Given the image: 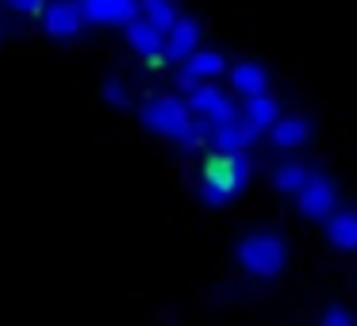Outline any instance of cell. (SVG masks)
Wrapping results in <instances>:
<instances>
[{
	"mask_svg": "<svg viewBox=\"0 0 357 326\" xmlns=\"http://www.w3.org/2000/svg\"><path fill=\"white\" fill-rule=\"evenodd\" d=\"M139 119H142V127H146L150 134L169 139L173 146H181L185 154L208 150V123H200V119L188 111L185 96H177V93L150 96V100L139 108Z\"/></svg>",
	"mask_w": 357,
	"mask_h": 326,
	"instance_id": "obj_1",
	"label": "cell"
},
{
	"mask_svg": "<svg viewBox=\"0 0 357 326\" xmlns=\"http://www.w3.org/2000/svg\"><path fill=\"white\" fill-rule=\"evenodd\" d=\"M250 177H254V162H250L246 150H238V154H211L200 169V188H196L200 203L211 211L227 208L250 185Z\"/></svg>",
	"mask_w": 357,
	"mask_h": 326,
	"instance_id": "obj_2",
	"label": "cell"
},
{
	"mask_svg": "<svg viewBox=\"0 0 357 326\" xmlns=\"http://www.w3.org/2000/svg\"><path fill=\"white\" fill-rule=\"evenodd\" d=\"M234 257H238V269L254 280H273L284 272L288 265V246L280 234L273 231H250L246 238L234 246Z\"/></svg>",
	"mask_w": 357,
	"mask_h": 326,
	"instance_id": "obj_3",
	"label": "cell"
},
{
	"mask_svg": "<svg viewBox=\"0 0 357 326\" xmlns=\"http://www.w3.org/2000/svg\"><path fill=\"white\" fill-rule=\"evenodd\" d=\"M185 104H188V111H192L200 123H208V127L211 123H223V119H231V116H238L231 93H223L215 81H196V85L185 93Z\"/></svg>",
	"mask_w": 357,
	"mask_h": 326,
	"instance_id": "obj_4",
	"label": "cell"
},
{
	"mask_svg": "<svg viewBox=\"0 0 357 326\" xmlns=\"http://www.w3.org/2000/svg\"><path fill=\"white\" fill-rule=\"evenodd\" d=\"M292 200H296V211H300L303 219H311V223H323V219L331 215L334 208H338V188H334L331 177H323V173L311 169L307 180L300 185V192H296Z\"/></svg>",
	"mask_w": 357,
	"mask_h": 326,
	"instance_id": "obj_5",
	"label": "cell"
},
{
	"mask_svg": "<svg viewBox=\"0 0 357 326\" xmlns=\"http://www.w3.org/2000/svg\"><path fill=\"white\" fill-rule=\"evenodd\" d=\"M39 24L50 39H77L85 31V12L81 0H47V8L39 12Z\"/></svg>",
	"mask_w": 357,
	"mask_h": 326,
	"instance_id": "obj_6",
	"label": "cell"
},
{
	"mask_svg": "<svg viewBox=\"0 0 357 326\" xmlns=\"http://www.w3.org/2000/svg\"><path fill=\"white\" fill-rule=\"evenodd\" d=\"M227 73V54L215 47H196L192 54L181 62V73H177V88L188 93L196 81H219Z\"/></svg>",
	"mask_w": 357,
	"mask_h": 326,
	"instance_id": "obj_7",
	"label": "cell"
},
{
	"mask_svg": "<svg viewBox=\"0 0 357 326\" xmlns=\"http://www.w3.org/2000/svg\"><path fill=\"white\" fill-rule=\"evenodd\" d=\"M123 35H127V47L146 65H165V31L162 27H154L146 16H135L123 24Z\"/></svg>",
	"mask_w": 357,
	"mask_h": 326,
	"instance_id": "obj_8",
	"label": "cell"
},
{
	"mask_svg": "<svg viewBox=\"0 0 357 326\" xmlns=\"http://www.w3.org/2000/svg\"><path fill=\"white\" fill-rule=\"evenodd\" d=\"M265 139H269V146L273 150H280V154H296L300 146H307V139H311V123H307V116H284L280 111L277 116V123L265 131Z\"/></svg>",
	"mask_w": 357,
	"mask_h": 326,
	"instance_id": "obj_9",
	"label": "cell"
},
{
	"mask_svg": "<svg viewBox=\"0 0 357 326\" xmlns=\"http://www.w3.org/2000/svg\"><path fill=\"white\" fill-rule=\"evenodd\" d=\"M257 134L242 123L238 116L223 119V123H211L208 127V150L211 154H238V150H250Z\"/></svg>",
	"mask_w": 357,
	"mask_h": 326,
	"instance_id": "obj_10",
	"label": "cell"
},
{
	"mask_svg": "<svg viewBox=\"0 0 357 326\" xmlns=\"http://www.w3.org/2000/svg\"><path fill=\"white\" fill-rule=\"evenodd\" d=\"M85 24L96 27H123L127 20L139 16V0H81Z\"/></svg>",
	"mask_w": 357,
	"mask_h": 326,
	"instance_id": "obj_11",
	"label": "cell"
},
{
	"mask_svg": "<svg viewBox=\"0 0 357 326\" xmlns=\"http://www.w3.org/2000/svg\"><path fill=\"white\" fill-rule=\"evenodd\" d=\"M280 116V100L265 88V93H254V96H242V108H238V119L250 127L254 134H265Z\"/></svg>",
	"mask_w": 357,
	"mask_h": 326,
	"instance_id": "obj_12",
	"label": "cell"
},
{
	"mask_svg": "<svg viewBox=\"0 0 357 326\" xmlns=\"http://www.w3.org/2000/svg\"><path fill=\"white\" fill-rule=\"evenodd\" d=\"M200 39H204L200 24H196L192 16H177V24H173L169 31H165V62L181 65L196 47H200Z\"/></svg>",
	"mask_w": 357,
	"mask_h": 326,
	"instance_id": "obj_13",
	"label": "cell"
},
{
	"mask_svg": "<svg viewBox=\"0 0 357 326\" xmlns=\"http://www.w3.org/2000/svg\"><path fill=\"white\" fill-rule=\"evenodd\" d=\"M326 226V242L342 254H354L357 249V211L354 208H334L331 215L323 219Z\"/></svg>",
	"mask_w": 357,
	"mask_h": 326,
	"instance_id": "obj_14",
	"label": "cell"
},
{
	"mask_svg": "<svg viewBox=\"0 0 357 326\" xmlns=\"http://www.w3.org/2000/svg\"><path fill=\"white\" fill-rule=\"evenodd\" d=\"M227 81L238 96H254V93H265L269 88V73H265L261 62H234L227 65Z\"/></svg>",
	"mask_w": 357,
	"mask_h": 326,
	"instance_id": "obj_15",
	"label": "cell"
},
{
	"mask_svg": "<svg viewBox=\"0 0 357 326\" xmlns=\"http://www.w3.org/2000/svg\"><path fill=\"white\" fill-rule=\"evenodd\" d=\"M307 173H311V169L300 162V157H288V162L273 165L269 180H273V188H277L280 196H296V192H300V185L307 180Z\"/></svg>",
	"mask_w": 357,
	"mask_h": 326,
	"instance_id": "obj_16",
	"label": "cell"
},
{
	"mask_svg": "<svg viewBox=\"0 0 357 326\" xmlns=\"http://www.w3.org/2000/svg\"><path fill=\"white\" fill-rule=\"evenodd\" d=\"M139 16H146L154 27H162V31H169L173 24H177V4L173 0H139Z\"/></svg>",
	"mask_w": 357,
	"mask_h": 326,
	"instance_id": "obj_17",
	"label": "cell"
},
{
	"mask_svg": "<svg viewBox=\"0 0 357 326\" xmlns=\"http://www.w3.org/2000/svg\"><path fill=\"white\" fill-rule=\"evenodd\" d=\"M104 104H112V108H131V85L123 77H108L104 81Z\"/></svg>",
	"mask_w": 357,
	"mask_h": 326,
	"instance_id": "obj_18",
	"label": "cell"
},
{
	"mask_svg": "<svg viewBox=\"0 0 357 326\" xmlns=\"http://www.w3.org/2000/svg\"><path fill=\"white\" fill-rule=\"evenodd\" d=\"M319 323H323V326H354L357 315H354L349 307H338V303H331V307L319 315Z\"/></svg>",
	"mask_w": 357,
	"mask_h": 326,
	"instance_id": "obj_19",
	"label": "cell"
},
{
	"mask_svg": "<svg viewBox=\"0 0 357 326\" xmlns=\"http://www.w3.org/2000/svg\"><path fill=\"white\" fill-rule=\"evenodd\" d=\"M12 12H20V16H39L43 8H47V0H4Z\"/></svg>",
	"mask_w": 357,
	"mask_h": 326,
	"instance_id": "obj_20",
	"label": "cell"
}]
</instances>
